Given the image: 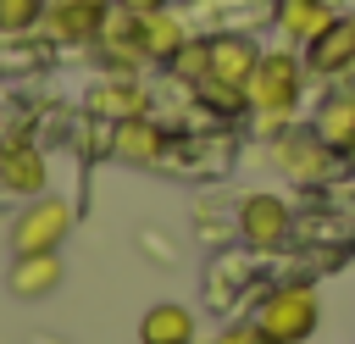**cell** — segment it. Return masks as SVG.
<instances>
[{
    "label": "cell",
    "instance_id": "15",
    "mask_svg": "<svg viewBox=\"0 0 355 344\" xmlns=\"http://www.w3.org/2000/svg\"><path fill=\"white\" fill-rule=\"evenodd\" d=\"M183 44H189V28H183V17H172L166 6L144 17V55H150V61H172Z\"/></svg>",
    "mask_w": 355,
    "mask_h": 344
},
{
    "label": "cell",
    "instance_id": "17",
    "mask_svg": "<svg viewBox=\"0 0 355 344\" xmlns=\"http://www.w3.org/2000/svg\"><path fill=\"white\" fill-rule=\"evenodd\" d=\"M166 67H172V78H178V83H200V78L211 72V44L189 39V44H183V50H178V55L166 61Z\"/></svg>",
    "mask_w": 355,
    "mask_h": 344
},
{
    "label": "cell",
    "instance_id": "2",
    "mask_svg": "<svg viewBox=\"0 0 355 344\" xmlns=\"http://www.w3.org/2000/svg\"><path fill=\"white\" fill-rule=\"evenodd\" d=\"M67 233H72V205L67 200H33L11 222V250L17 255H50V250H61Z\"/></svg>",
    "mask_w": 355,
    "mask_h": 344
},
{
    "label": "cell",
    "instance_id": "4",
    "mask_svg": "<svg viewBox=\"0 0 355 344\" xmlns=\"http://www.w3.org/2000/svg\"><path fill=\"white\" fill-rule=\"evenodd\" d=\"M277 166L288 178H300V183H316V178L333 172V144L316 128L311 133H288V139H277Z\"/></svg>",
    "mask_w": 355,
    "mask_h": 344
},
{
    "label": "cell",
    "instance_id": "20",
    "mask_svg": "<svg viewBox=\"0 0 355 344\" xmlns=\"http://www.w3.org/2000/svg\"><path fill=\"white\" fill-rule=\"evenodd\" d=\"M116 6H128V11H139V17H150V11H161L166 0H116Z\"/></svg>",
    "mask_w": 355,
    "mask_h": 344
},
{
    "label": "cell",
    "instance_id": "14",
    "mask_svg": "<svg viewBox=\"0 0 355 344\" xmlns=\"http://www.w3.org/2000/svg\"><path fill=\"white\" fill-rule=\"evenodd\" d=\"M139 338L144 344H194V316L183 305H155V311H144Z\"/></svg>",
    "mask_w": 355,
    "mask_h": 344
},
{
    "label": "cell",
    "instance_id": "18",
    "mask_svg": "<svg viewBox=\"0 0 355 344\" xmlns=\"http://www.w3.org/2000/svg\"><path fill=\"white\" fill-rule=\"evenodd\" d=\"M44 17H50L44 0H0V33H28Z\"/></svg>",
    "mask_w": 355,
    "mask_h": 344
},
{
    "label": "cell",
    "instance_id": "19",
    "mask_svg": "<svg viewBox=\"0 0 355 344\" xmlns=\"http://www.w3.org/2000/svg\"><path fill=\"white\" fill-rule=\"evenodd\" d=\"M222 344H277V338H272V333H266V327H261V322H255V327H250V322H233V327H227V338H222Z\"/></svg>",
    "mask_w": 355,
    "mask_h": 344
},
{
    "label": "cell",
    "instance_id": "1",
    "mask_svg": "<svg viewBox=\"0 0 355 344\" xmlns=\"http://www.w3.org/2000/svg\"><path fill=\"white\" fill-rule=\"evenodd\" d=\"M300 83H305V67H300L288 50H266V55L255 61L250 83H244V100H250L255 117L283 122V117H294V105H300Z\"/></svg>",
    "mask_w": 355,
    "mask_h": 344
},
{
    "label": "cell",
    "instance_id": "9",
    "mask_svg": "<svg viewBox=\"0 0 355 344\" xmlns=\"http://www.w3.org/2000/svg\"><path fill=\"white\" fill-rule=\"evenodd\" d=\"M105 6L111 0H55L50 6V33L67 39V44H89L105 28Z\"/></svg>",
    "mask_w": 355,
    "mask_h": 344
},
{
    "label": "cell",
    "instance_id": "3",
    "mask_svg": "<svg viewBox=\"0 0 355 344\" xmlns=\"http://www.w3.org/2000/svg\"><path fill=\"white\" fill-rule=\"evenodd\" d=\"M261 327H266L277 344H300V338H311V327H316V294L300 289V283L266 294V305H261Z\"/></svg>",
    "mask_w": 355,
    "mask_h": 344
},
{
    "label": "cell",
    "instance_id": "16",
    "mask_svg": "<svg viewBox=\"0 0 355 344\" xmlns=\"http://www.w3.org/2000/svg\"><path fill=\"white\" fill-rule=\"evenodd\" d=\"M316 133L333 150H355V94H327L316 111Z\"/></svg>",
    "mask_w": 355,
    "mask_h": 344
},
{
    "label": "cell",
    "instance_id": "7",
    "mask_svg": "<svg viewBox=\"0 0 355 344\" xmlns=\"http://www.w3.org/2000/svg\"><path fill=\"white\" fill-rule=\"evenodd\" d=\"M161 150H166V133H161L155 117H128V122L111 128V155L128 161V166H155Z\"/></svg>",
    "mask_w": 355,
    "mask_h": 344
},
{
    "label": "cell",
    "instance_id": "8",
    "mask_svg": "<svg viewBox=\"0 0 355 344\" xmlns=\"http://www.w3.org/2000/svg\"><path fill=\"white\" fill-rule=\"evenodd\" d=\"M89 111L128 122V117H144V111H150V94H144V83H133L128 72H116V78H100V83L89 89Z\"/></svg>",
    "mask_w": 355,
    "mask_h": 344
},
{
    "label": "cell",
    "instance_id": "13",
    "mask_svg": "<svg viewBox=\"0 0 355 344\" xmlns=\"http://www.w3.org/2000/svg\"><path fill=\"white\" fill-rule=\"evenodd\" d=\"M0 183L6 189H22V194H39L44 189V161L33 144H6L0 150Z\"/></svg>",
    "mask_w": 355,
    "mask_h": 344
},
{
    "label": "cell",
    "instance_id": "5",
    "mask_svg": "<svg viewBox=\"0 0 355 344\" xmlns=\"http://www.w3.org/2000/svg\"><path fill=\"white\" fill-rule=\"evenodd\" d=\"M239 233L255 244V250H277L288 239V205L277 194H250L239 205Z\"/></svg>",
    "mask_w": 355,
    "mask_h": 344
},
{
    "label": "cell",
    "instance_id": "12",
    "mask_svg": "<svg viewBox=\"0 0 355 344\" xmlns=\"http://www.w3.org/2000/svg\"><path fill=\"white\" fill-rule=\"evenodd\" d=\"M327 22H333V0H283V6H277V28H283L294 44H311Z\"/></svg>",
    "mask_w": 355,
    "mask_h": 344
},
{
    "label": "cell",
    "instance_id": "6",
    "mask_svg": "<svg viewBox=\"0 0 355 344\" xmlns=\"http://www.w3.org/2000/svg\"><path fill=\"white\" fill-rule=\"evenodd\" d=\"M305 61H311V72H322V78L349 72V67H355V17H333V22L305 44Z\"/></svg>",
    "mask_w": 355,
    "mask_h": 344
},
{
    "label": "cell",
    "instance_id": "21",
    "mask_svg": "<svg viewBox=\"0 0 355 344\" xmlns=\"http://www.w3.org/2000/svg\"><path fill=\"white\" fill-rule=\"evenodd\" d=\"M349 166H355V150H349Z\"/></svg>",
    "mask_w": 355,
    "mask_h": 344
},
{
    "label": "cell",
    "instance_id": "11",
    "mask_svg": "<svg viewBox=\"0 0 355 344\" xmlns=\"http://www.w3.org/2000/svg\"><path fill=\"white\" fill-rule=\"evenodd\" d=\"M55 289H61V261H55V250H50V255H17V266H11V294L44 300V294H55Z\"/></svg>",
    "mask_w": 355,
    "mask_h": 344
},
{
    "label": "cell",
    "instance_id": "10",
    "mask_svg": "<svg viewBox=\"0 0 355 344\" xmlns=\"http://www.w3.org/2000/svg\"><path fill=\"white\" fill-rule=\"evenodd\" d=\"M211 44V72L205 78H222V83H250V72H255V61H261V50L244 39V33H216V39H205Z\"/></svg>",
    "mask_w": 355,
    "mask_h": 344
}]
</instances>
